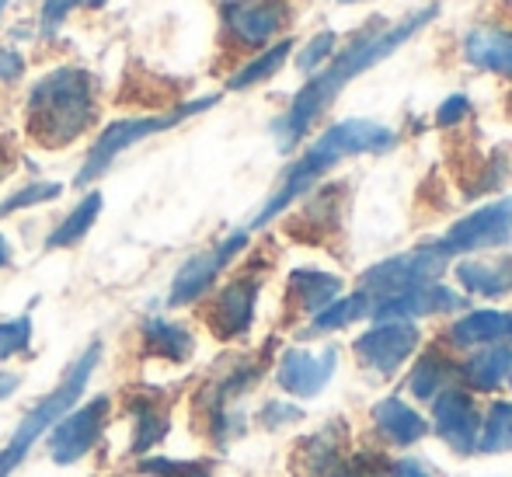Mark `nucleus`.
<instances>
[{
    "label": "nucleus",
    "mask_w": 512,
    "mask_h": 477,
    "mask_svg": "<svg viewBox=\"0 0 512 477\" xmlns=\"http://www.w3.org/2000/svg\"><path fill=\"white\" fill-rule=\"evenodd\" d=\"M32 349V314L0 321V363L14 356H25Z\"/></svg>",
    "instance_id": "obj_32"
},
{
    "label": "nucleus",
    "mask_w": 512,
    "mask_h": 477,
    "mask_svg": "<svg viewBox=\"0 0 512 477\" xmlns=\"http://www.w3.org/2000/svg\"><path fill=\"white\" fill-rule=\"evenodd\" d=\"M300 457H304V467H307L310 477H328L331 471H335V460H338L335 429H324V432H317L314 439H307V446H304Z\"/></svg>",
    "instance_id": "obj_30"
},
{
    "label": "nucleus",
    "mask_w": 512,
    "mask_h": 477,
    "mask_svg": "<svg viewBox=\"0 0 512 477\" xmlns=\"http://www.w3.org/2000/svg\"><path fill=\"white\" fill-rule=\"evenodd\" d=\"M213 460H178V457H143L136 460L140 477H213Z\"/></svg>",
    "instance_id": "obj_29"
},
{
    "label": "nucleus",
    "mask_w": 512,
    "mask_h": 477,
    "mask_svg": "<svg viewBox=\"0 0 512 477\" xmlns=\"http://www.w3.org/2000/svg\"><path fill=\"white\" fill-rule=\"evenodd\" d=\"M478 450L481 453H506L512 450V404L495 401L488 411L485 425L478 432Z\"/></svg>",
    "instance_id": "obj_28"
},
{
    "label": "nucleus",
    "mask_w": 512,
    "mask_h": 477,
    "mask_svg": "<svg viewBox=\"0 0 512 477\" xmlns=\"http://www.w3.org/2000/svg\"><path fill=\"white\" fill-rule=\"evenodd\" d=\"M258 289H262V279L241 276L213 296V303H209V310H206V324L220 342H234V338H241L251 331Z\"/></svg>",
    "instance_id": "obj_11"
},
{
    "label": "nucleus",
    "mask_w": 512,
    "mask_h": 477,
    "mask_svg": "<svg viewBox=\"0 0 512 477\" xmlns=\"http://www.w3.org/2000/svg\"><path fill=\"white\" fill-rule=\"evenodd\" d=\"M11 258H14L11 241H7V237L0 234V269H7V265H11Z\"/></svg>",
    "instance_id": "obj_40"
},
{
    "label": "nucleus",
    "mask_w": 512,
    "mask_h": 477,
    "mask_svg": "<svg viewBox=\"0 0 512 477\" xmlns=\"http://www.w3.org/2000/svg\"><path fill=\"white\" fill-rule=\"evenodd\" d=\"M168 432H171V415L161 401H154V397H136V401H129V450H126V457L143 460L157 443H164Z\"/></svg>",
    "instance_id": "obj_18"
},
{
    "label": "nucleus",
    "mask_w": 512,
    "mask_h": 477,
    "mask_svg": "<svg viewBox=\"0 0 512 477\" xmlns=\"http://www.w3.org/2000/svg\"><path fill=\"white\" fill-rule=\"evenodd\" d=\"M418 328L411 321H377L366 335L356 338V356L363 359L366 370L391 377L401 363L415 352Z\"/></svg>",
    "instance_id": "obj_12"
},
{
    "label": "nucleus",
    "mask_w": 512,
    "mask_h": 477,
    "mask_svg": "<svg viewBox=\"0 0 512 477\" xmlns=\"http://www.w3.org/2000/svg\"><path fill=\"white\" fill-rule=\"evenodd\" d=\"M98 363H102V342H91L88 349L70 363V370L63 373V380L56 383V387L49 390V394L42 397V401L35 404L25 418H21V425L14 429L11 443L0 450V477H11L14 471H18L21 460L32 453V446L39 443L42 436H49V429H53V425L60 422L74 404H81L84 390H88V380L95 377Z\"/></svg>",
    "instance_id": "obj_4"
},
{
    "label": "nucleus",
    "mask_w": 512,
    "mask_h": 477,
    "mask_svg": "<svg viewBox=\"0 0 512 477\" xmlns=\"http://www.w3.org/2000/svg\"><path fill=\"white\" fill-rule=\"evenodd\" d=\"M290 49H293L290 39H283V42H276V46L262 49V53H258L255 60H248L241 70H237L234 77H230L227 91H248V88H255V84L269 81V77L279 74V67H283V63L290 60Z\"/></svg>",
    "instance_id": "obj_25"
},
{
    "label": "nucleus",
    "mask_w": 512,
    "mask_h": 477,
    "mask_svg": "<svg viewBox=\"0 0 512 477\" xmlns=\"http://www.w3.org/2000/svg\"><path fill=\"white\" fill-rule=\"evenodd\" d=\"M457 279L467 293L506 296L512 293V258H502V262H460Z\"/></svg>",
    "instance_id": "obj_23"
},
{
    "label": "nucleus",
    "mask_w": 512,
    "mask_h": 477,
    "mask_svg": "<svg viewBox=\"0 0 512 477\" xmlns=\"http://www.w3.org/2000/svg\"><path fill=\"white\" fill-rule=\"evenodd\" d=\"M328 477H380V467L366 457H356L352 464H345L342 471H331Z\"/></svg>",
    "instance_id": "obj_37"
},
{
    "label": "nucleus",
    "mask_w": 512,
    "mask_h": 477,
    "mask_svg": "<svg viewBox=\"0 0 512 477\" xmlns=\"http://www.w3.org/2000/svg\"><path fill=\"white\" fill-rule=\"evenodd\" d=\"M443 269H446V255L436 248V244H432V248H418V251H408V255H398V258H387V262L366 269L363 293L387 300V296H398V293H405V289L436 283V276Z\"/></svg>",
    "instance_id": "obj_9"
},
{
    "label": "nucleus",
    "mask_w": 512,
    "mask_h": 477,
    "mask_svg": "<svg viewBox=\"0 0 512 477\" xmlns=\"http://www.w3.org/2000/svg\"><path fill=\"white\" fill-rule=\"evenodd\" d=\"M63 195V185L60 182H32L25 185V189H18L14 195H7L4 202H0V220L4 216H14L21 213V209H32V206H42V202H53Z\"/></svg>",
    "instance_id": "obj_31"
},
{
    "label": "nucleus",
    "mask_w": 512,
    "mask_h": 477,
    "mask_svg": "<svg viewBox=\"0 0 512 477\" xmlns=\"http://www.w3.org/2000/svg\"><path fill=\"white\" fill-rule=\"evenodd\" d=\"M108 418H112V397L98 394L88 404H74L60 422L49 429V457L53 464L70 467L84 460L98 443H102Z\"/></svg>",
    "instance_id": "obj_6"
},
{
    "label": "nucleus",
    "mask_w": 512,
    "mask_h": 477,
    "mask_svg": "<svg viewBox=\"0 0 512 477\" xmlns=\"http://www.w3.org/2000/svg\"><path fill=\"white\" fill-rule=\"evenodd\" d=\"M373 422H377V429L398 446L418 443V439L429 432L425 418L418 415V411H411L405 401H398V397H387V401H380L377 408H373Z\"/></svg>",
    "instance_id": "obj_20"
},
{
    "label": "nucleus",
    "mask_w": 512,
    "mask_h": 477,
    "mask_svg": "<svg viewBox=\"0 0 512 477\" xmlns=\"http://www.w3.org/2000/svg\"><path fill=\"white\" fill-rule=\"evenodd\" d=\"M140 342L147 356H157L164 363H189L196 352V338L185 324L168 321V317H143L140 321Z\"/></svg>",
    "instance_id": "obj_17"
},
{
    "label": "nucleus",
    "mask_w": 512,
    "mask_h": 477,
    "mask_svg": "<svg viewBox=\"0 0 512 477\" xmlns=\"http://www.w3.org/2000/svg\"><path fill=\"white\" fill-rule=\"evenodd\" d=\"M439 7L429 4L422 7V11H415L411 18H405L401 25H391V28H370V32L356 35L352 39V46L345 49V53H338L335 60L328 63V67L321 70V74H314L304 88L297 91V98H293V105L286 108L283 119L272 126V133H276V143L279 150H293L300 140L307 136V129L314 126L317 119L324 115V108L331 105V101L338 98V91L345 88L349 81H356L359 74H366L370 67H377V63H384L387 56L398 53L405 42L415 39L418 32H422L425 25H429L432 18H436Z\"/></svg>",
    "instance_id": "obj_1"
},
{
    "label": "nucleus",
    "mask_w": 512,
    "mask_h": 477,
    "mask_svg": "<svg viewBox=\"0 0 512 477\" xmlns=\"http://www.w3.org/2000/svg\"><path fill=\"white\" fill-rule=\"evenodd\" d=\"M342 279L331 276V272H317V269H297L290 276V293L297 300V307L304 314H321L328 303H335Z\"/></svg>",
    "instance_id": "obj_22"
},
{
    "label": "nucleus",
    "mask_w": 512,
    "mask_h": 477,
    "mask_svg": "<svg viewBox=\"0 0 512 477\" xmlns=\"http://www.w3.org/2000/svg\"><path fill=\"white\" fill-rule=\"evenodd\" d=\"M394 143H398L394 129L380 126V122H373V119H342V122H335V126H328L304 150V157L286 171L279 189L265 199V206L258 209V216L251 220V227H265L269 220H276V216L283 213V209H290L300 195L314 189L338 161L359 157V154H384Z\"/></svg>",
    "instance_id": "obj_2"
},
{
    "label": "nucleus",
    "mask_w": 512,
    "mask_h": 477,
    "mask_svg": "<svg viewBox=\"0 0 512 477\" xmlns=\"http://www.w3.org/2000/svg\"><path fill=\"white\" fill-rule=\"evenodd\" d=\"M366 310H370V296L359 289V293L342 296V300L328 303L321 314H314V321H310V331H314V335H321V331H338V328H345V324L366 317Z\"/></svg>",
    "instance_id": "obj_26"
},
{
    "label": "nucleus",
    "mask_w": 512,
    "mask_h": 477,
    "mask_svg": "<svg viewBox=\"0 0 512 477\" xmlns=\"http://www.w3.org/2000/svg\"><path fill=\"white\" fill-rule=\"evenodd\" d=\"M213 105H216V95H209V98L185 101V105L171 108V112H161V115H133V119L108 122L102 133H98V140L91 143V150H88V157H84L81 171H77L74 185L77 189H88V185L98 182V178H102L129 147H136L140 140H150V136H157V133H168V129L182 126V122L192 119V115H203L206 108H213Z\"/></svg>",
    "instance_id": "obj_5"
},
{
    "label": "nucleus",
    "mask_w": 512,
    "mask_h": 477,
    "mask_svg": "<svg viewBox=\"0 0 512 477\" xmlns=\"http://www.w3.org/2000/svg\"><path fill=\"white\" fill-rule=\"evenodd\" d=\"M18 387H21V373H14V370H0V401H7V397H11Z\"/></svg>",
    "instance_id": "obj_38"
},
{
    "label": "nucleus",
    "mask_w": 512,
    "mask_h": 477,
    "mask_svg": "<svg viewBox=\"0 0 512 477\" xmlns=\"http://www.w3.org/2000/svg\"><path fill=\"white\" fill-rule=\"evenodd\" d=\"M464 307V296L439 283H425L415 289H405L398 296H387L373 307L377 321H411V317H429V314H453Z\"/></svg>",
    "instance_id": "obj_15"
},
{
    "label": "nucleus",
    "mask_w": 512,
    "mask_h": 477,
    "mask_svg": "<svg viewBox=\"0 0 512 477\" xmlns=\"http://www.w3.org/2000/svg\"><path fill=\"white\" fill-rule=\"evenodd\" d=\"M7 4H11V0H0V18H4V11H7Z\"/></svg>",
    "instance_id": "obj_41"
},
{
    "label": "nucleus",
    "mask_w": 512,
    "mask_h": 477,
    "mask_svg": "<svg viewBox=\"0 0 512 477\" xmlns=\"http://www.w3.org/2000/svg\"><path fill=\"white\" fill-rule=\"evenodd\" d=\"M432 425L443 436V443L453 453L467 457V453L478 450V432H481V418L474 411V401L460 390H443V394L432 401Z\"/></svg>",
    "instance_id": "obj_14"
},
{
    "label": "nucleus",
    "mask_w": 512,
    "mask_h": 477,
    "mask_svg": "<svg viewBox=\"0 0 512 477\" xmlns=\"http://www.w3.org/2000/svg\"><path fill=\"white\" fill-rule=\"evenodd\" d=\"M509 373H512V349L509 345H488L485 352H478V356L464 366L467 383L478 387V390H495L502 380L509 377Z\"/></svg>",
    "instance_id": "obj_24"
},
{
    "label": "nucleus",
    "mask_w": 512,
    "mask_h": 477,
    "mask_svg": "<svg viewBox=\"0 0 512 477\" xmlns=\"http://www.w3.org/2000/svg\"><path fill=\"white\" fill-rule=\"evenodd\" d=\"M512 335V314L506 310H474L453 321L450 342L457 349H471V345H492Z\"/></svg>",
    "instance_id": "obj_19"
},
{
    "label": "nucleus",
    "mask_w": 512,
    "mask_h": 477,
    "mask_svg": "<svg viewBox=\"0 0 512 477\" xmlns=\"http://www.w3.org/2000/svg\"><path fill=\"white\" fill-rule=\"evenodd\" d=\"M467 112H471V101H467L464 95H453V98H446L443 105H439L436 122H439V126H457Z\"/></svg>",
    "instance_id": "obj_36"
},
{
    "label": "nucleus",
    "mask_w": 512,
    "mask_h": 477,
    "mask_svg": "<svg viewBox=\"0 0 512 477\" xmlns=\"http://www.w3.org/2000/svg\"><path fill=\"white\" fill-rule=\"evenodd\" d=\"M98 122V84L84 67H56L28 91L25 126L39 147L63 150Z\"/></svg>",
    "instance_id": "obj_3"
},
{
    "label": "nucleus",
    "mask_w": 512,
    "mask_h": 477,
    "mask_svg": "<svg viewBox=\"0 0 512 477\" xmlns=\"http://www.w3.org/2000/svg\"><path fill=\"white\" fill-rule=\"evenodd\" d=\"M335 366H338V352L331 345L324 352L286 349L276 366V380L293 397H317L331 383V377H335Z\"/></svg>",
    "instance_id": "obj_13"
},
{
    "label": "nucleus",
    "mask_w": 512,
    "mask_h": 477,
    "mask_svg": "<svg viewBox=\"0 0 512 477\" xmlns=\"http://www.w3.org/2000/svg\"><path fill=\"white\" fill-rule=\"evenodd\" d=\"M331 49H335V32H321V35H314V39L307 42L304 53L297 56V67L304 70V74H314V70L321 67V63L331 56Z\"/></svg>",
    "instance_id": "obj_33"
},
{
    "label": "nucleus",
    "mask_w": 512,
    "mask_h": 477,
    "mask_svg": "<svg viewBox=\"0 0 512 477\" xmlns=\"http://www.w3.org/2000/svg\"><path fill=\"white\" fill-rule=\"evenodd\" d=\"M25 74V56L11 46H0V84H14Z\"/></svg>",
    "instance_id": "obj_34"
},
{
    "label": "nucleus",
    "mask_w": 512,
    "mask_h": 477,
    "mask_svg": "<svg viewBox=\"0 0 512 477\" xmlns=\"http://www.w3.org/2000/svg\"><path fill=\"white\" fill-rule=\"evenodd\" d=\"M450 363L443 356H425L418 359V366L411 370V380H408V390L418 397V401H436L443 394L446 380H450Z\"/></svg>",
    "instance_id": "obj_27"
},
{
    "label": "nucleus",
    "mask_w": 512,
    "mask_h": 477,
    "mask_svg": "<svg viewBox=\"0 0 512 477\" xmlns=\"http://www.w3.org/2000/svg\"><path fill=\"white\" fill-rule=\"evenodd\" d=\"M394 477H432V474L418 460H401V464H394Z\"/></svg>",
    "instance_id": "obj_39"
},
{
    "label": "nucleus",
    "mask_w": 512,
    "mask_h": 477,
    "mask_svg": "<svg viewBox=\"0 0 512 477\" xmlns=\"http://www.w3.org/2000/svg\"><path fill=\"white\" fill-rule=\"evenodd\" d=\"M300 418V408L297 404H286V401H269L262 408V422L269 425V429H279V425L286 422H297Z\"/></svg>",
    "instance_id": "obj_35"
},
{
    "label": "nucleus",
    "mask_w": 512,
    "mask_h": 477,
    "mask_svg": "<svg viewBox=\"0 0 512 477\" xmlns=\"http://www.w3.org/2000/svg\"><path fill=\"white\" fill-rule=\"evenodd\" d=\"M102 192H88L81 202H77L74 209H70L67 216H63L60 223H56V230L46 237V251H60V248H74V244H81L84 237H88V230L98 223V216H102Z\"/></svg>",
    "instance_id": "obj_21"
},
{
    "label": "nucleus",
    "mask_w": 512,
    "mask_h": 477,
    "mask_svg": "<svg viewBox=\"0 0 512 477\" xmlns=\"http://www.w3.org/2000/svg\"><path fill=\"white\" fill-rule=\"evenodd\" d=\"M509 241H512V195L499 202H488V206L474 209L471 216L457 220L436 248L450 258V255H471V251H485V248H502Z\"/></svg>",
    "instance_id": "obj_8"
},
{
    "label": "nucleus",
    "mask_w": 512,
    "mask_h": 477,
    "mask_svg": "<svg viewBox=\"0 0 512 477\" xmlns=\"http://www.w3.org/2000/svg\"><path fill=\"white\" fill-rule=\"evenodd\" d=\"M464 56L471 67L512 81V32L499 25H478L464 35Z\"/></svg>",
    "instance_id": "obj_16"
},
{
    "label": "nucleus",
    "mask_w": 512,
    "mask_h": 477,
    "mask_svg": "<svg viewBox=\"0 0 512 477\" xmlns=\"http://www.w3.org/2000/svg\"><path fill=\"white\" fill-rule=\"evenodd\" d=\"M338 4H363V0H338Z\"/></svg>",
    "instance_id": "obj_42"
},
{
    "label": "nucleus",
    "mask_w": 512,
    "mask_h": 477,
    "mask_svg": "<svg viewBox=\"0 0 512 477\" xmlns=\"http://www.w3.org/2000/svg\"><path fill=\"white\" fill-rule=\"evenodd\" d=\"M227 35L241 49H262L286 25V0H223L220 4Z\"/></svg>",
    "instance_id": "obj_10"
},
{
    "label": "nucleus",
    "mask_w": 512,
    "mask_h": 477,
    "mask_svg": "<svg viewBox=\"0 0 512 477\" xmlns=\"http://www.w3.org/2000/svg\"><path fill=\"white\" fill-rule=\"evenodd\" d=\"M248 248V230H234L230 237H223L216 248L209 251H199V255H192L189 262L182 265V269L175 272V279H171V289H168V307H189V303H196L199 296H206L209 289H213L216 276H220L223 269H227L230 262H234L241 251Z\"/></svg>",
    "instance_id": "obj_7"
}]
</instances>
